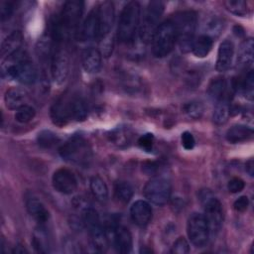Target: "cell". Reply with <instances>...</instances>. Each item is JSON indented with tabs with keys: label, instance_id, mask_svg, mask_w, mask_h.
Returning <instances> with one entry per match:
<instances>
[{
	"label": "cell",
	"instance_id": "60d3db41",
	"mask_svg": "<svg viewBox=\"0 0 254 254\" xmlns=\"http://www.w3.org/2000/svg\"><path fill=\"white\" fill-rule=\"evenodd\" d=\"M138 145L145 151H151L154 145V136L151 133H147L138 139Z\"/></svg>",
	"mask_w": 254,
	"mask_h": 254
},
{
	"label": "cell",
	"instance_id": "b9f144b4",
	"mask_svg": "<svg viewBox=\"0 0 254 254\" xmlns=\"http://www.w3.org/2000/svg\"><path fill=\"white\" fill-rule=\"evenodd\" d=\"M244 187H245V183L240 178H233L227 184V190L231 193L240 192L244 189Z\"/></svg>",
	"mask_w": 254,
	"mask_h": 254
},
{
	"label": "cell",
	"instance_id": "8992f818",
	"mask_svg": "<svg viewBox=\"0 0 254 254\" xmlns=\"http://www.w3.org/2000/svg\"><path fill=\"white\" fill-rule=\"evenodd\" d=\"M151 42L154 57L165 58L168 56L177 43V34L173 22L167 20L159 24L152 36Z\"/></svg>",
	"mask_w": 254,
	"mask_h": 254
},
{
	"label": "cell",
	"instance_id": "f546056e",
	"mask_svg": "<svg viewBox=\"0 0 254 254\" xmlns=\"http://www.w3.org/2000/svg\"><path fill=\"white\" fill-rule=\"evenodd\" d=\"M109 139L117 147L124 148L130 144L132 139V133L128 128L117 127L116 129L111 131L109 135Z\"/></svg>",
	"mask_w": 254,
	"mask_h": 254
},
{
	"label": "cell",
	"instance_id": "f1b7e54d",
	"mask_svg": "<svg viewBox=\"0 0 254 254\" xmlns=\"http://www.w3.org/2000/svg\"><path fill=\"white\" fill-rule=\"evenodd\" d=\"M133 193H134L133 188L128 182L119 181L115 184L114 196L120 203H123V204L128 203L131 200Z\"/></svg>",
	"mask_w": 254,
	"mask_h": 254
},
{
	"label": "cell",
	"instance_id": "bcb514c9",
	"mask_svg": "<svg viewBox=\"0 0 254 254\" xmlns=\"http://www.w3.org/2000/svg\"><path fill=\"white\" fill-rule=\"evenodd\" d=\"M13 252H14V253H24V252H27V250H26L23 246L17 245V246H15Z\"/></svg>",
	"mask_w": 254,
	"mask_h": 254
},
{
	"label": "cell",
	"instance_id": "7c38bea8",
	"mask_svg": "<svg viewBox=\"0 0 254 254\" xmlns=\"http://www.w3.org/2000/svg\"><path fill=\"white\" fill-rule=\"evenodd\" d=\"M52 185L58 192L71 194L77 189V180L70 170L60 168L52 177Z\"/></svg>",
	"mask_w": 254,
	"mask_h": 254
},
{
	"label": "cell",
	"instance_id": "4fadbf2b",
	"mask_svg": "<svg viewBox=\"0 0 254 254\" xmlns=\"http://www.w3.org/2000/svg\"><path fill=\"white\" fill-rule=\"evenodd\" d=\"M99 23V39L108 36L114 23V6L110 1H104L96 6Z\"/></svg>",
	"mask_w": 254,
	"mask_h": 254
},
{
	"label": "cell",
	"instance_id": "e575fe53",
	"mask_svg": "<svg viewBox=\"0 0 254 254\" xmlns=\"http://www.w3.org/2000/svg\"><path fill=\"white\" fill-rule=\"evenodd\" d=\"M225 8L230 13L236 16H245L248 12L247 3L243 0H226L223 2Z\"/></svg>",
	"mask_w": 254,
	"mask_h": 254
},
{
	"label": "cell",
	"instance_id": "ac0fdd59",
	"mask_svg": "<svg viewBox=\"0 0 254 254\" xmlns=\"http://www.w3.org/2000/svg\"><path fill=\"white\" fill-rule=\"evenodd\" d=\"M81 63L87 73H97L102 65V54L95 48H87L82 53Z\"/></svg>",
	"mask_w": 254,
	"mask_h": 254
},
{
	"label": "cell",
	"instance_id": "f6af8a7d",
	"mask_svg": "<svg viewBox=\"0 0 254 254\" xmlns=\"http://www.w3.org/2000/svg\"><path fill=\"white\" fill-rule=\"evenodd\" d=\"M246 172L250 175V177H253V173H254V163L253 160L250 159L247 163H246Z\"/></svg>",
	"mask_w": 254,
	"mask_h": 254
},
{
	"label": "cell",
	"instance_id": "8fae6325",
	"mask_svg": "<svg viewBox=\"0 0 254 254\" xmlns=\"http://www.w3.org/2000/svg\"><path fill=\"white\" fill-rule=\"evenodd\" d=\"M69 72V59L64 51L56 50L51 60V75L55 83L62 84Z\"/></svg>",
	"mask_w": 254,
	"mask_h": 254
},
{
	"label": "cell",
	"instance_id": "d6a6232c",
	"mask_svg": "<svg viewBox=\"0 0 254 254\" xmlns=\"http://www.w3.org/2000/svg\"><path fill=\"white\" fill-rule=\"evenodd\" d=\"M184 113L190 119H199L204 111L203 104L198 100H191L183 106Z\"/></svg>",
	"mask_w": 254,
	"mask_h": 254
},
{
	"label": "cell",
	"instance_id": "52a82bcc",
	"mask_svg": "<svg viewBox=\"0 0 254 254\" xmlns=\"http://www.w3.org/2000/svg\"><path fill=\"white\" fill-rule=\"evenodd\" d=\"M164 12V3L162 1L149 2L139 26V36L143 42H148L158 27V22Z\"/></svg>",
	"mask_w": 254,
	"mask_h": 254
},
{
	"label": "cell",
	"instance_id": "9c48e42d",
	"mask_svg": "<svg viewBox=\"0 0 254 254\" xmlns=\"http://www.w3.org/2000/svg\"><path fill=\"white\" fill-rule=\"evenodd\" d=\"M172 192L171 183L164 178H153L147 182L143 193L148 201L156 205L166 204Z\"/></svg>",
	"mask_w": 254,
	"mask_h": 254
},
{
	"label": "cell",
	"instance_id": "1f68e13d",
	"mask_svg": "<svg viewBox=\"0 0 254 254\" xmlns=\"http://www.w3.org/2000/svg\"><path fill=\"white\" fill-rule=\"evenodd\" d=\"M33 246L38 252H48L49 251V239L46 232V229L43 225L40 224L38 228H36L33 235Z\"/></svg>",
	"mask_w": 254,
	"mask_h": 254
},
{
	"label": "cell",
	"instance_id": "7a4b0ae2",
	"mask_svg": "<svg viewBox=\"0 0 254 254\" xmlns=\"http://www.w3.org/2000/svg\"><path fill=\"white\" fill-rule=\"evenodd\" d=\"M2 67L3 73L9 79H14L24 84H32L37 79V69L34 64L26 56H23L21 51L3 60Z\"/></svg>",
	"mask_w": 254,
	"mask_h": 254
},
{
	"label": "cell",
	"instance_id": "cb8c5ba5",
	"mask_svg": "<svg viewBox=\"0 0 254 254\" xmlns=\"http://www.w3.org/2000/svg\"><path fill=\"white\" fill-rule=\"evenodd\" d=\"M254 43L253 39L248 38L244 40L239 47L237 63L240 67H249L253 64V55H254Z\"/></svg>",
	"mask_w": 254,
	"mask_h": 254
},
{
	"label": "cell",
	"instance_id": "83f0119b",
	"mask_svg": "<svg viewBox=\"0 0 254 254\" xmlns=\"http://www.w3.org/2000/svg\"><path fill=\"white\" fill-rule=\"evenodd\" d=\"M208 95L216 101L224 98L226 92V81L222 76H216L211 79L207 89Z\"/></svg>",
	"mask_w": 254,
	"mask_h": 254
},
{
	"label": "cell",
	"instance_id": "7402d4cb",
	"mask_svg": "<svg viewBox=\"0 0 254 254\" xmlns=\"http://www.w3.org/2000/svg\"><path fill=\"white\" fill-rule=\"evenodd\" d=\"M27 91L20 87L9 88L4 95V101L7 108L11 110H17L21 106L25 105L27 99Z\"/></svg>",
	"mask_w": 254,
	"mask_h": 254
},
{
	"label": "cell",
	"instance_id": "d4e9b609",
	"mask_svg": "<svg viewBox=\"0 0 254 254\" xmlns=\"http://www.w3.org/2000/svg\"><path fill=\"white\" fill-rule=\"evenodd\" d=\"M70 118L77 122L83 121L88 115V109L85 101L79 96H72L68 98Z\"/></svg>",
	"mask_w": 254,
	"mask_h": 254
},
{
	"label": "cell",
	"instance_id": "7bdbcfd3",
	"mask_svg": "<svg viewBox=\"0 0 254 254\" xmlns=\"http://www.w3.org/2000/svg\"><path fill=\"white\" fill-rule=\"evenodd\" d=\"M181 141H182L183 147L186 150H191V149H193V147L195 145L194 137L192 136V134L190 132H188V131H186L182 134Z\"/></svg>",
	"mask_w": 254,
	"mask_h": 254
},
{
	"label": "cell",
	"instance_id": "ffe728a7",
	"mask_svg": "<svg viewBox=\"0 0 254 254\" xmlns=\"http://www.w3.org/2000/svg\"><path fill=\"white\" fill-rule=\"evenodd\" d=\"M26 208L29 214L41 225L50 219V212L45 204L37 197H30L26 201Z\"/></svg>",
	"mask_w": 254,
	"mask_h": 254
},
{
	"label": "cell",
	"instance_id": "5b68a950",
	"mask_svg": "<svg viewBox=\"0 0 254 254\" xmlns=\"http://www.w3.org/2000/svg\"><path fill=\"white\" fill-rule=\"evenodd\" d=\"M61 157L69 163L87 167L92 160V151L88 142L81 136H73L59 149Z\"/></svg>",
	"mask_w": 254,
	"mask_h": 254
},
{
	"label": "cell",
	"instance_id": "30bf717a",
	"mask_svg": "<svg viewBox=\"0 0 254 254\" xmlns=\"http://www.w3.org/2000/svg\"><path fill=\"white\" fill-rule=\"evenodd\" d=\"M201 199L204 209L203 215L206 219L209 232L215 234L221 229L224 220L222 204L216 197L211 194H205L204 196H201Z\"/></svg>",
	"mask_w": 254,
	"mask_h": 254
},
{
	"label": "cell",
	"instance_id": "4316f807",
	"mask_svg": "<svg viewBox=\"0 0 254 254\" xmlns=\"http://www.w3.org/2000/svg\"><path fill=\"white\" fill-rule=\"evenodd\" d=\"M89 187L92 195L98 200V201H105L108 197V188L103 181L102 178L99 176H93L90 179Z\"/></svg>",
	"mask_w": 254,
	"mask_h": 254
},
{
	"label": "cell",
	"instance_id": "d590c367",
	"mask_svg": "<svg viewBox=\"0 0 254 254\" xmlns=\"http://www.w3.org/2000/svg\"><path fill=\"white\" fill-rule=\"evenodd\" d=\"M35 115H36L35 108L25 104L16 110L15 119L19 123H28L34 119Z\"/></svg>",
	"mask_w": 254,
	"mask_h": 254
},
{
	"label": "cell",
	"instance_id": "44dd1931",
	"mask_svg": "<svg viewBox=\"0 0 254 254\" xmlns=\"http://www.w3.org/2000/svg\"><path fill=\"white\" fill-rule=\"evenodd\" d=\"M51 116L53 122L59 126H63L67 123L68 120H71L69 113L68 98L63 97L60 98L51 109Z\"/></svg>",
	"mask_w": 254,
	"mask_h": 254
},
{
	"label": "cell",
	"instance_id": "836d02e7",
	"mask_svg": "<svg viewBox=\"0 0 254 254\" xmlns=\"http://www.w3.org/2000/svg\"><path fill=\"white\" fill-rule=\"evenodd\" d=\"M60 139L54 132L50 130H43L38 134L37 142L40 147L50 149L59 143Z\"/></svg>",
	"mask_w": 254,
	"mask_h": 254
},
{
	"label": "cell",
	"instance_id": "74e56055",
	"mask_svg": "<svg viewBox=\"0 0 254 254\" xmlns=\"http://www.w3.org/2000/svg\"><path fill=\"white\" fill-rule=\"evenodd\" d=\"M242 89H243L245 97L248 100H252L253 96H254V73H253V70H249L247 75L245 76L243 83H242Z\"/></svg>",
	"mask_w": 254,
	"mask_h": 254
},
{
	"label": "cell",
	"instance_id": "ba28073f",
	"mask_svg": "<svg viewBox=\"0 0 254 254\" xmlns=\"http://www.w3.org/2000/svg\"><path fill=\"white\" fill-rule=\"evenodd\" d=\"M187 233L191 244L196 248H202L208 241L209 228L203 214L193 212L187 222Z\"/></svg>",
	"mask_w": 254,
	"mask_h": 254
},
{
	"label": "cell",
	"instance_id": "603a6c76",
	"mask_svg": "<svg viewBox=\"0 0 254 254\" xmlns=\"http://www.w3.org/2000/svg\"><path fill=\"white\" fill-rule=\"evenodd\" d=\"M253 136V130L252 128L246 126V125H233L230 127L226 134L225 138L226 140L231 144H238L243 143L245 141H248Z\"/></svg>",
	"mask_w": 254,
	"mask_h": 254
},
{
	"label": "cell",
	"instance_id": "3957f363",
	"mask_svg": "<svg viewBox=\"0 0 254 254\" xmlns=\"http://www.w3.org/2000/svg\"><path fill=\"white\" fill-rule=\"evenodd\" d=\"M140 16L141 7L137 1H131L124 6L117 27L119 42L127 44L134 40L140 26Z\"/></svg>",
	"mask_w": 254,
	"mask_h": 254
},
{
	"label": "cell",
	"instance_id": "ee69618b",
	"mask_svg": "<svg viewBox=\"0 0 254 254\" xmlns=\"http://www.w3.org/2000/svg\"><path fill=\"white\" fill-rule=\"evenodd\" d=\"M249 205V199L246 195H242L240 197H238L234 203H233V208L238 211V212H243L247 209Z\"/></svg>",
	"mask_w": 254,
	"mask_h": 254
},
{
	"label": "cell",
	"instance_id": "484cf974",
	"mask_svg": "<svg viewBox=\"0 0 254 254\" xmlns=\"http://www.w3.org/2000/svg\"><path fill=\"white\" fill-rule=\"evenodd\" d=\"M212 45H213V40L203 34V35H199L196 39L193 40L192 46H191V52L192 54L197 57V58H205L209 52L212 49Z\"/></svg>",
	"mask_w": 254,
	"mask_h": 254
},
{
	"label": "cell",
	"instance_id": "d6986e66",
	"mask_svg": "<svg viewBox=\"0 0 254 254\" xmlns=\"http://www.w3.org/2000/svg\"><path fill=\"white\" fill-rule=\"evenodd\" d=\"M24 37L20 31H14L8 35L1 46V56L5 60L11 56L19 53L23 45Z\"/></svg>",
	"mask_w": 254,
	"mask_h": 254
},
{
	"label": "cell",
	"instance_id": "2e32d148",
	"mask_svg": "<svg viewBox=\"0 0 254 254\" xmlns=\"http://www.w3.org/2000/svg\"><path fill=\"white\" fill-rule=\"evenodd\" d=\"M79 38L82 41H91L94 39H99V23L96 7H94L85 18L79 31Z\"/></svg>",
	"mask_w": 254,
	"mask_h": 254
},
{
	"label": "cell",
	"instance_id": "ab89813d",
	"mask_svg": "<svg viewBox=\"0 0 254 254\" xmlns=\"http://www.w3.org/2000/svg\"><path fill=\"white\" fill-rule=\"evenodd\" d=\"M0 16H1V21L5 22L6 20L10 19L14 12V5L12 2L9 1H4L1 3L0 6Z\"/></svg>",
	"mask_w": 254,
	"mask_h": 254
},
{
	"label": "cell",
	"instance_id": "8d00e7d4",
	"mask_svg": "<svg viewBox=\"0 0 254 254\" xmlns=\"http://www.w3.org/2000/svg\"><path fill=\"white\" fill-rule=\"evenodd\" d=\"M205 31L207 32L205 35L209 36L211 39L212 37L218 36L221 31L223 30V22L218 18H212L205 23Z\"/></svg>",
	"mask_w": 254,
	"mask_h": 254
},
{
	"label": "cell",
	"instance_id": "6da1fadb",
	"mask_svg": "<svg viewBox=\"0 0 254 254\" xmlns=\"http://www.w3.org/2000/svg\"><path fill=\"white\" fill-rule=\"evenodd\" d=\"M83 12V2L70 0L66 1L58 17L52 24V35L55 41H64L70 33L78 27Z\"/></svg>",
	"mask_w": 254,
	"mask_h": 254
},
{
	"label": "cell",
	"instance_id": "277c9868",
	"mask_svg": "<svg viewBox=\"0 0 254 254\" xmlns=\"http://www.w3.org/2000/svg\"><path fill=\"white\" fill-rule=\"evenodd\" d=\"M175 26L177 42L184 53L191 50L196 28V14L193 11H183L174 15L171 20Z\"/></svg>",
	"mask_w": 254,
	"mask_h": 254
},
{
	"label": "cell",
	"instance_id": "f35d334b",
	"mask_svg": "<svg viewBox=\"0 0 254 254\" xmlns=\"http://www.w3.org/2000/svg\"><path fill=\"white\" fill-rule=\"evenodd\" d=\"M172 252L176 254H187L190 252L189 242L185 237H179L173 244Z\"/></svg>",
	"mask_w": 254,
	"mask_h": 254
},
{
	"label": "cell",
	"instance_id": "5bb4252c",
	"mask_svg": "<svg viewBox=\"0 0 254 254\" xmlns=\"http://www.w3.org/2000/svg\"><path fill=\"white\" fill-rule=\"evenodd\" d=\"M113 246L119 253H129L132 249L133 239L129 229L122 225H114L111 228Z\"/></svg>",
	"mask_w": 254,
	"mask_h": 254
},
{
	"label": "cell",
	"instance_id": "4dcf8cb0",
	"mask_svg": "<svg viewBox=\"0 0 254 254\" xmlns=\"http://www.w3.org/2000/svg\"><path fill=\"white\" fill-rule=\"evenodd\" d=\"M230 115V106L225 98L217 101L213 114H212V120L216 125H223L227 122Z\"/></svg>",
	"mask_w": 254,
	"mask_h": 254
},
{
	"label": "cell",
	"instance_id": "e0dca14e",
	"mask_svg": "<svg viewBox=\"0 0 254 254\" xmlns=\"http://www.w3.org/2000/svg\"><path fill=\"white\" fill-rule=\"evenodd\" d=\"M234 57V45L229 40H224L218 47L216 59V70L224 72L228 70L232 64Z\"/></svg>",
	"mask_w": 254,
	"mask_h": 254
},
{
	"label": "cell",
	"instance_id": "9a60e30c",
	"mask_svg": "<svg viewBox=\"0 0 254 254\" xmlns=\"http://www.w3.org/2000/svg\"><path fill=\"white\" fill-rule=\"evenodd\" d=\"M130 216L135 224H137L138 226H145L152 219V206L146 200H136L130 207Z\"/></svg>",
	"mask_w": 254,
	"mask_h": 254
}]
</instances>
